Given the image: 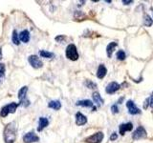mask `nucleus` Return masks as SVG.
Returning a JSON list of instances; mask_svg holds the SVG:
<instances>
[{"label": "nucleus", "mask_w": 153, "mask_h": 143, "mask_svg": "<svg viewBox=\"0 0 153 143\" xmlns=\"http://www.w3.org/2000/svg\"><path fill=\"white\" fill-rule=\"evenodd\" d=\"M16 137V124L12 122L4 129V140L6 143H14Z\"/></svg>", "instance_id": "nucleus-1"}, {"label": "nucleus", "mask_w": 153, "mask_h": 143, "mask_svg": "<svg viewBox=\"0 0 153 143\" xmlns=\"http://www.w3.org/2000/svg\"><path fill=\"white\" fill-rule=\"evenodd\" d=\"M65 55H66L67 58L72 60V61H76L79 58L78 51H76V48L74 44H70V45L67 46L66 51H65Z\"/></svg>", "instance_id": "nucleus-2"}, {"label": "nucleus", "mask_w": 153, "mask_h": 143, "mask_svg": "<svg viewBox=\"0 0 153 143\" xmlns=\"http://www.w3.org/2000/svg\"><path fill=\"white\" fill-rule=\"evenodd\" d=\"M18 106H19V104L14 103V102L6 105V106H4L1 109V111H0V116H1L2 117H5V116H7L9 114H13L16 111V108Z\"/></svg>", "instance_id": "nucleus-3"}, {"label": "nucleus", "mask_w": 153, "mask_h": 143, "mask_svg": "<svg viewBox=\"0 0 153 143\" xmlns=\"http://www.w3.org/2000/svg\"><path fill=\"white\" fill-rule=\"evenodd\" d=\"M27 92H28L27 86H24V87H22L18 92V98H19V100H20V103H18V104L22 105V106H24V107H27V106H29V104H30L29 100L26 99Z\"/></svg>", "instance_id": "nucleus-4"}, {"label": "nucleus", "mask_w": 153, "mask_h": 143, "mask_svg": "<svg viewBox=\"0 0 153 143\" xmlns=\"http://www.w3.org/2000/svg\"><path fill=\"white\" fill-rule=\"evenodd\" d=\"M103 139V133L102 132H98L94 135L90 136L85 139L86 143H100Z\"/></svg>", "instance_id": "nucleus-5"}, {"label": "nucleus", "mask_w": 153, "mask_h": 143, "mask_svg": "<svg viewBox=\"0 0 153 143\" xmlns=\"http://www.w3.org/2000/svg\"><path fill=\"white\" fill-rule=\"evenodd\" d=\"M28 61H29V63H30V65L33 67V68H35V69H39V68H41L42 65H43L42 61L39 58H38L36 55L29 56Z\"/></svg>", "instance_id": "nucleus-6"}, {"label": "nucleus", "mask_w": 153, "mask_h": 143, "mask_svg": "<svg viewBox=\"0 0 153 143\" xmlns=\"http://www.w3.org/2000/svg\"><path fill=\"white\" fill-rule=\"evenodd\" d=\"M146 136V131L145 130V128L143 126H140L136 129V131L133 133V139L138 140V139H142V138Z\"/></svg>", "instance_id": "nucleus-7"}, {"label": "nucleus", "mask_w": 153, "mask_h": 143, "mask_svg": "<svg viewBox=\"0 0 153 143\" xmlns=\"http://www.w3.org/2000/svg\"><path fill=\"white\" fill-rule=\"evenodd\" d=\"M38 140H39V137L33 132L28 133L23 136V141L25 143H33V142H37Z\"/></svg>", "instance_id": "nucleus-8"}, {"label": "nucleus", "mask_w": 153, "mask_h": 143, "mask_svg": "<svg viewBox=\"0 0 153 143\" xmlns=\"http://www.w3.org/2000/svg\"><path fill=\"white\" fill-rule=\"evenodd\" d=\"M126 107L128 109V112L130 114H133V116H135V114H141V111H140V109H139L135 103H134L132 100H128L127 103H126Z\"/></svg>", "instance_id": "nucleus-9"}, {"label": "nucleus", "mask_w": 153, "mask_h": 143, "mask_svg": "<svg viewBox=\"0 0 153 143\" xmlns=\"http://www.w3.org/2000/svg\"><path fill=\"white\" fill-rule=\"evenodd\" d=\"M120 88H121V86H120L117 82H111V83H109L107 85V87H106V89H105V91H106L107 94H111L116 93Z\"/></svg>", "instance_id": "nucleus-10"}, {"label": "nucleus", "mask_w": 153, "mask_h": 143, "mask_svg": "<svg viewBox=\"0 0 153 143\" xmlns=\"http://www.w3.org/2000/svg\"><path fill=\"white\" fill-rule=\"evenodd\" d=\"M87 122V118L82 114L81 113H76V124L78 126H81V125H84Z\"/></svg>", "instance_id": "nucleus-11"}, {"label": "nucleus", "mask_w": 153, "mask_h": 143, "mask_svg": "<svg viewBox=\"0 0 153 143\" xmlns=\"http://www.w3.org/2000/svg\"><path fill=\"white\" fill-rule=\"evenodd\" d=\"M133 129V125L131 122H128V123H124V124H121L120 125V133H121L122 136H123L126 132H128V131H131Z\"/></svg>", "instance_id": "nucleus-12"}, {"label": "nucleus", "mask_w": 153, "mask_h": 143, "mask_svg": "<svg viewBox=\"0 0 153 143\" xmlns=\"http://www.w3.org/2000/svg\"><path fill=\"white\" fill-rule=\"evenodd\" d=\"M19 37V41H22L24 43H28L30 40V33L27 30H24L20 32V35H18Z\"/></svg>", "instance_id": "nucleus-13"}, {"label": "nucleus", "mask_w": 153, "mask_h": 143, "mask_svg": "<svg viewBox=\"0 0 153 143\" xmlns=\"http://www.w3.org/2000/svg\"><path fill=\"white\" fill-rule=\"evenodd\" d=\"M106 73H107V70H106V68H105V66L102 65V64H100L99 66V68H98V71H97L98 78H100V79L103 78L105 76V74H106Z\"/></svg>", "instance_id": "nucleus-14"}, {"label": "nucleus", "mask_w": 153, "mask_h": 143, "mask_svg": "<svg viewBox=\"0 0 153 143\" xmlns=\"http://www.w3.org/2000/svg\"><path fill=\"white\" fill-rule=\"evenodd\" d=\"M48 125H49V120L46 117H40L39 118V124H38V128L37 131H42L43 129L46 128Z\"/></svg>", "instance_id": "nucleus-15"}, {"label": "nucleus", "mask_w": 153, "mask_h": 143, "mask_svg": "<svg viewBox=\"0 0 153 143\" xmlns=\"http://www.w3.org/2000/svg\"><path fill=\"white\" fill-rule=\"evenodd\" d=\"M92 97H93L94 102L97 104L98 106H102L103 104V99L102 98V97H100V94L99 93H94Z\"/></svg>", "instance_id": "nucleus-16"}, {"label": "nucleus", "mask_w": 153, "mask_h": 143, "mask_svg": "<svg viewBox=\"0 0 153 143\" xmlns=\"http://www.w3.org/2000/svg\"><path fill=\"white\" fill-rule=\"evenodd\" d=\"M78 106H82V107H87V108H92L93 107V103L92 101H90L88 99H84V100H79V101L76 102Z\"/></svg>", "instance_id": "nucleus-17"}, {"label": "nucleus", "mask_w": 153, "mask_h": 143, "mask_svg": "<svg viewBox=\"0 0 153 143\" xmlns=\"http://www.w3.org/2000/svg\"><path fill=\"white\" fill-rule=\"evenodd\" d=\"M117 43L116 42H111L110 44H108L107 48H106V52H107V55L108 57H111L112 56V54H113V52L115 50V48L117 47Z\"/></svg>", "instance_id": "nucleus-18"}, {"label": "nucleus", "mask_w": 153, "mask_h": 143, "mask_svg": "<svg viewBox=\"0 0 153 143\" xmlns=\"http://www.w3.org/2000/svg\"><path fill=\"white\" fill-rule=\"evenodd\" d=\"M48 107L54 110H59L61 108V104L59 100H53V101H50L49 104H48Z\"/></svg>", "instance_id": "nucleus-19"}, {"label": "nucleus", "mask_w": 153, "mask_h": 143, "mask_svg": "<svg viewBox=\"0 0 153 143\" xmlns=\"http://www.w3.org/2000/svg\"><path fill=\"white\" fill-rule=\"evenodd\" d=\"M143 24H145L146 27H150L153 24V20L149 15H147V14H146V15L143 16Z\"/></svg>", "instance_id": "nucleus-20"}, {"label": "nucleus", "mask_w": 153, "mask_h": 143, "mask_svg": "<svg viewBox=\"0 0 153 143\" xmlns=\"http://www.w3.org/2000/svg\"><path fill=\"white\" fill-rule=\"evenodd\" d=\"M39 55L42 57H45V58H52V57H54V54H53V52H47V51H40Z\"/></svg>", "instance_id": "nucleus-21"}, {"label": "nucleus", "mask_w": 153, "mask_h": 143, "mask_svg": "<svg viewBox=\"0 0 153 143\" xmlns=\"http://www.w3.org/2000/svg\"><path fill=\"white\" fill-rule=\"evenodd\" d=\"M12 40H13V42L16 45H18V44H19V37H18V35H17V32H16V30H14V31L13 32Z\"/></svg>", "instance_id": "nucleus-22"}, {"label": "nucleus", "mask_w": 153, "mask_h": 143, "mask_svg": "<svg viewBox=\"0 0 153 143\" xmlns=\"http://www.w3.org/2000/svg\"><path fill=\"white\" fill-rule=\"evenodd\" d=\"M4 76H5V65L0 63V83L2 82Z\"/></svg>", "instance_id": "nucleus-23"}, {"label": "nucleus", "mask_w": 153, "mask_h": 143, "mask_svg": "<svg viewBox=\"0 0 153 143\" xmlns=\"http://www.w3.org/2000/svg\"><path fill=\"white\" fill-rule=\"evenodd\" d=\"M117 58L119 60H124V58H126V52L123 51H119L117 52Z\"/></svg>", "instance_id": "nucleus-24"}, {"label": "nucleus", "mask_w": 153, "mask_h": 143, "mask_svg": "<svg viewBox=\"0 0 153 143\" xmlns=\"http://www.w3.org/2000/svg\"><path fill=\"white\" fill-rule=\"evenodd\" d=\"M85 85L87 86L89 89H95V88H97V85H96V83L92 82L91 80H87V81H86Z\"/></svg>", "instance_id": "nucleus-25"}, {"label": "nucleus", "mask_w": 153, "mask_h": 143, "mask_svg": "<svg viewBox=\"0 0 153 143\" xmlns=\"http://www.w3.org/2000/svg\"><path fill=\"white\" fill-rule=\"evenodd\" d=\"M111 111L113 114H118L119 113V108L117 105H113V106L111 107Z\"/></svg>", "instance_id": "nucleus-26"}, {"label": "nucleus", "mask_w": 153, "mask_h": 143, "mask_svg": "<svg viewBox=\"0 0 153 143\" xmlns=\"http://www.w3.org/2000/svg\"><path fill=\"white\" fill-rule=\"evenodd\" d=\"M118 138V135L116 133H113L112 135H111V136H110V140L111 141H114V140H116Z\"/></svg>", "instance_id": "nucleus-27"}, {"label": "nucleus", "mask_w": 153, "mask_h": 143, "mask_svg": "<svg viewBox=\"0 0 153 143\" xmlns=\"http://www.w3.org/2000/svg\"><path fill=\"white\" fill-rule=\"evenodd\" d=\"M148 105H149V99H146V101H145V104H143V108L146 109L148 107Z\"/></svg>", "instance_id": "nucleus-28"}, {"label": "nucleus", "mask_w": 153, "mask_h": 143, "mask_svg": "<svg viewBox=\"0 0 153 143\" xmlns=\"http://www.w3.org/2000/svg\"><path fill=\"white\" fill-rule=\"evenodd\" d=\"M64 38H65V37H64V36H62V35H61V36H56V41H59V42H60L62 39H64Z\"/></svg>", "instance_id": "nucleus-29"}, {"label": "nucleus", "mask_w": 153, "mask_h": 143, "mask_svg": "<svg viewBox=\"0 0 153 143\" xmlns=\"http://www.w3.org/2000/svg\"><path fill=\"white\" fill-rule=\"evenodd\" d=\"M148 99H149V105H150V107L153 108V94L151 95V97L148 98Z\"/></svg>", "instance_id": "nucleus-30"}, {"label": "nucleus", "mask_w": 153, "mask_h": 143, "mask_svg": "<svg viewBox=\"0 0 153 143\" xmlns=\"http://www.w3.org/2000/svg\"><path fill=\"white\" fill-rule=\"evenodd\" d=\"M123 4H126V5H129V4L133 3V1H132V0H130V1H126V0H123Z\"/></svg>", "instance_id": "nucleus-31"}, {"label": "nucleus", "mask_w": 153, "mask_h": 143, "mask_svg": "<svg viewBox=\"0 0 153 143\" xmlns=\"http://www.w3.org/2000/svg\"><path fill=\"white\" fill-rule=\"evenodd\" d=\"M2 58V51H1V48H0V59Z\"/></svg>", "instance_id": "nucleus-32"}, {"label": "nucleus", "mask_w": 153, "mask_h": 143, "mask_svg": "<svg viewBox=\"0 0 153 143\" xmlns=\"http://www.w3.org/2000/svg\"></svg>", "instance_id": "nucleus-33"}]
</instances>
